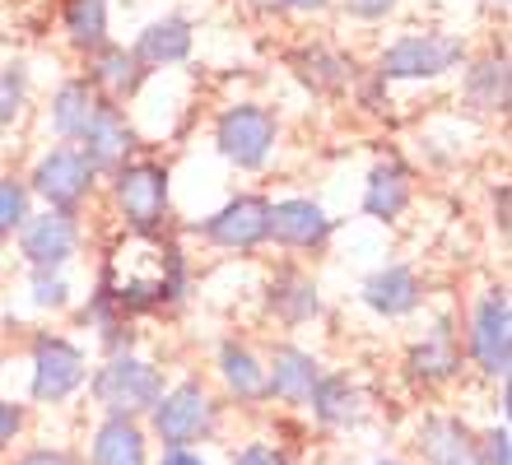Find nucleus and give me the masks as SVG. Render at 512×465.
<instances>
[{"instance_id": "obj_1", "label": "nucleus", "mask_w": 512, "mask_h": 465, "mask_svg": "<svg viewBox=\"0 0 512 465\" xmlns=\"http://www.w3.org/2000/svg\"><path fill=\"white\" fill-rule=\"evenodd\" d=\"M182 289V256L168 242L149 238V233H135V238L117 242L108 256V270H103V293L117 312H149V307L168 303Z\"/></svg>"}, {"instance_id": "obj_2", "label": "nucleus", "mask_w": 512, "mask_h": 465, "mask_svg": "<svg viewBox=\"0 0 512 465\" xmlns=\"http://www.w3.org/2000/svg\"><path fill=\"white\" fill-rule=\"evenodd\" d=\"M94 396H98V405L108 410V419H131L135 424V414H149L159 405L163 372L131 359V354H117V359L94 377Z\"/></svg>"}, {"instance_id": "obj_3", "label": "nucleus", "mask_w": 512, "mask_h": 465, "mask_svg": "<svg viewBox=\"0 0 512 465\" xmlns=\"http://www.w3.org/2000/svg\"><path fill=\"white\" fill-rule=\"evenodd\" d=\"M154 419V433L168 442V452L173 447H191V442L210 438V428H215V405L205 396L196 382H182L173 391H163L159 405L149 410Z\"/></svg>"}, {"instance_id": "obj_4", "label": "nucleus", "mask_w": 512, "mask_h": 465, "mask_svg": "<svg viewBox=\"0 0 512 465\" xmlns=\"http://www.w3.org/2000/svg\"><path fill=\"white\" fill-rule=\"evenodd\" d=\"M215 140H219V154L229 163H238V168H261L270 145H275V117L256 103H238L219 117Z\"/></svg>"}, {"instance_id": "obj_5", "label": "nucleus", "mask_w": 512, "mask_h": 465, "mask_svg": "<svg viewBox=\"0 0 512 465\" xmlns=\"http://www.w3.org/2000/svg\"><path fill=\"white\" fill-rule=\"evenodd\" d=\"M466 56V42L447 38V33H424V38H401L382 56V75L387 80H433L452 70Z\"/></svg>"}, {"instance_id": "obj_6", "label": "nucleus", "mask_w": 512, "mask_h": 465, "mask_svg": "<svg viewBox=\"0 0 512 465\" xmlns=\"http://www.w3.org/2000/svg\"><path fill=\"white\" fill-rule=\"evenodd\" d=\"M471 354L489 377H508L512 368V312H508V293L489 289L475 307L471 321Z\"/></svg>"}, {"instance_id": "obj_7", "label": "nucleus", "mask_w": 512, "mask_h": 465, "mask_svg": "<svg viewBox=\"0 0 512 465\" xmlns=\"http://www.w3.org/2000/svg\"><path fill=\"white\" fill-rule=\"evenodd\" d=\"M117 205L140 233H154L168 210V173L159 163H126L117 168Z\"/></svg>"}, {"instance_id": "obj_8", "label": "nucleus", "mask_w": 512, "mask_h": 465, "mask_svg": "<svg viewBox=\"0 0 512 465\" xmlns=\"http://www.w3.org/2000/svg\"><path fill=\"white\" fill-rule=\"evenodd\" d=\"M84 382V354L61 335H42L33 345V396L66 400Z\"/></svg>"}, {"instance_id": "obj_9", "label": "nucleus", "mask_w": 512, "mask_h": 465, "mask_svg": "<svg viewBox=\"0 0 512 465\" xmlns=\"http://www.w3.org/2000/svg\"><path fill=\"white\" fill-rule=\"evenodd\" d=\"M205 238L219 247H233V252H247V247L270 238V205L261 196L229 200L215 219H205Z\"/></svg>"}, {"instance_id": "obj_10", "label": "nucleus", "mask_w": 512, "mask_h": 465, "mask_svg": "<svg viewBox=\"0 0 512 465\" xmlns=\"http://www.w3.org/2000/svg\"><path fill=\"white\" fill-rule=\"evenodd\" d=\"M33 186H38V196L52 200L56 210H70V205H80V200L89 196L94 168L80 159V149H52V154L38 163Z\"/></svg>"}, {"instance_id": "obj_11", "label": "nucleus", "mask_w": 512, "mask_h": 465, "mask_svg": "<svg viewBox=\"0 0 512 465\" xmlns=\"http://www.w3.org/2000/svg\"><path fill=\"white\" fill-rule=\"evenodd\" d=\"M419 452L429 465H485L480 461V442L461 419L452 414H429L419 428Z\"/></svg>"}, {"instance_id": "obj_12", "label": "nucleus", "mask_w": 512, "mask_h": 465, "mask_svg": "<svg viewBox=\"0 0 512 465\" xmlns=\"http://www.w3.org/2000/svg\"><path fill=\"white\" fill-rule=\"evenodd\" d=\"M75 242H80V233H75V219L66 210H52L24 224V256L38 270L66 266L70 256H75Z\"/></svg>"}, {"instance_id": "obj_13", "label": "nucleus", "mask_w": 512, "mask_h": 465, "mask_svg": "<svg viewBox=\"0 0 512 465\" xmlns=\"http://www.w3.org/2000/svg\"><path fill=\"white\" fill-rule=\"evenodd\" d=\"M317 382H322V368H317L312 354H303L294 345L275 349V359L266 368V396H280L284 405H308Z\"/></svg>"}, {"instance_id": "obj_14", "label": "nucleus", "mask_w": 512, "mask_h": 465, "mask_svg": "<svg viewBox=\"0 0 512 465\" xmlns=\"http://www.w3.org/2000/svg\"><path fill=\"white\" fill-rule=\"evenodd\" d=\"M131 145H135V135H131V126L122 121V112L117 107H98V117H94V126L84 131V154L80 159L89 163V168H122L126 163V154H131Z\"/></svg>"}, {"instance_id": "obj_15", "label": "nucleus", "mask_w": 512, "mask_h": 465, "mask_svg": "<svg viewBox=\"0 0 512 465\" xmlns=\"http://www.w3.org/2000/svg\"><path fill=\"white\" fill-rule=\"evenodd\" d=\"M331 233V219L322 214V205L312 200H280L270 205V238L284 247H317Z\"/></svg>"}, {"instance_id": "obj_16", "label": "nucleus", "mask_w": 512, "mask_h": 465, "mask_svg": "<svg viewBox=\"0 0 512 465\" xmlns=\"http://www.w3.org/2000/svg\"><path fill=\"white\" fill-rule=\"evenodd\" d=\"M364 303L382 317H405V312H415L419 307V279L415 270L405 266H387L364 284Z\"/></svg>"}, {"instance_id": "obj_17", "label": "nucleus", "mask_w": 512, "mask_h": 465, "mask_svg": "<svg viewBox=\"0 0 512 465\" xmlns=\"http://www.w3.org/2000/svg\"><path fill=\"white\" fill-rule=\"evenodd\" d=\"M191 52V28L187 19H159V24H149L135 42V61L140 66H177V61H187Z\"/></svg>"}, {"instance_id": "obj_18", "label": "nucleus", "mask_w": 512, "mask_h": 465, "mask_svg": "<svg viewBox=\"0 0 512 465\" xmlns=\"http://www.w3.org/2000/svg\"><path fill=\"white\" fill-rule=\"evenodd\" d=\"M89 465H149L145 461V433H140L131 419H108V424L94 433Z\"/></svg>"}, {"instance_id": "obj_19", "label": "nucleus", "mask_w": 512, "mask_h": 465, "mask_svg": "<svg viewBox=\"0 0 512 465\" xmlns=\"http://www.w3.org/2000/svg\"><path fill=\"white\" fill-rule=\"evenodd\" d=\"M98 107L103 103H98V93L89 84H61V93H56V103H52L56 131L66 135V140H84V131L98 117Z\"/></svg>"}, {"instance_id": "obj_20", "label": "nucleus", "mask_w": 512, "mask_h": 465, "mask_svg": "<svg viewBox=\"0 0 512 465\" xmlns=\"http://www.w3.org/2000/svg\"><path fill=\"white\" fill-rule=\"evenodd\" d=\"M219 372L238 400H266V368L256 363L252 349L243 345H224L219 349Z\"/></svg>"}, {"instance_id": "obj_21", "label": "nucleus", "mask_w": 512, "mask_h": 465, "mask_svg": "<svg viewBox=\"0 0 512 465\" xmlns=\"http://www.w3.org/2000/svg\"><path fill=\"white\" fill-rule=\"evenodd\" d=\"M457 368H461V354H457V345H452L447 321L429 335V340H424V345L410 349V372L424 377V382H443V377H452Z\"/></svg>"}, {"instance_id": "obj_22", "label": "nucleus", "mask_w": 512, "mask_h": 465, "mask_svg": "<svg viewBox=\"0 0 512 465\" xmlns=\"http://www.w3.org/2000/svg\"><path fill=\"white\" fill-rule=\"evenodd\" d=\"M270 307H275L289 326H298V321L317 317L322 298H317V284H312L308 275H280L270 284Z\"/></svg>"}, {"instance_id": "obj_23", "label": "nucleus", "mask_w": 512, "mask_h": 465, "mask_svg": "<svg viewBox=\"0 0 512 465\" xmlns=\"http://www.w3.org/2000/svg\"><path fill=\"white\" fill-rule=\"evenodd\" d=\"M405 200H410V182H405L401 168H396V163L373 168L368 191H364V210L373 214V219H396V214L405 210Z\"/></svg>"}, {"instance_id": "obj_24", "label": "nucleus", "mask_w": 512, "mask_h": 465, "mask_svg": "<svg viewBox=\"0 0 512 465\" xmlns=\"http://www.w3.org/2000/svg\"><path fill=\"white\" fill-rule=\"evenodd\" d=\"M308 405L322 424L336 428V424H350L354 414H359V391L350 386V377H322Z\"/></svg>"}, {"instance_id": "obj_25", "label": "nucleus", "mask_w": 512, "mask_h": 465, "mask_svg": "<svg viewBox=\"0 0 512 465\" xmlns=\"http://www.w3.org/2000/svg\"><path fill=\"white\" fill-rule=\"evenodd\" d=\"M66 33L80 47H103L108 38V0H70L66 5Z\"/></svg>"}, {"instance_id": "obj_26", "label": "nucleus", "mask_w": 512, "mask_h": 465, "mask_svg": "<svg viewBox=\"0 0 512 465\" xmlns=\"http://www.w3.org/2000/svg\"><path fill=\"white\" fill-rule=\"evenodd\" d=\"M94 80L103 84L108 93H131L135 84H140V61H135L126 47H98L94 56Z\"/></svg>"}, {"instance_id": "obj_27", "label": "nucleus", "mask_w": 512, "mask_h": 465, "mask_svg": "<svg viewBox=\"0 0 512 465\" xmlns=\"http://www.w3.org/2000/svg\"><path fill=\"white\" fill-rule=\"evenodd\" d=\"M466 93H471V103L480 107V112H503V107H508V66H503V61L475 66L471 80H466Z\"/></svg>"}, {"instance_id": "obj_28", "label": "nucleus", "mask_w": 512, "mask_h": 465, "mask_svg": "<svg viewBox=\"0 0 512 465\" xmlns=\"http://www.w3.org/2000/svg\"><path fill=\"white\" fill-rule=\"evenodd\" d=\"M294 66L312 89H340V84H345V70H350L340 56H326V52H303V56H294Z\"/></svg>"}, {"instance_id": "obj_29", "label": "nucleus", "mask_w": 512, "mask_h": 465, "mask_svg": "<svg viewBox=\"0 0 512 465\" xmlns=\"http://www.w3.org/2000/svg\"><path fill=\"white\" fill-rule=\"evenodd\" d=\"M24 219H28V191L19 182H0V233H14Z\"/></svg>"}, {"instance_id": "obj_30", "label": "nucleus", "mask_w": 512, "mask_h": 465, "mask_svg": "<svg viewBox=\"0 0 512 465\" xmlns=\"http://www.w3.org/2000/svg\"><path fill=\"white\" fill-rule=\"evenodd\" d=\"M24 107V70L19 66H5L0 70V126H10Z\"/></svg>"}, {"instance_id": "obj_31", "label": "nucleus", "mask_w": 512, "mask_h": 465, "mask_svg": "<svg viewBox=\"0 0 512 465\" xmlns=\"http://www.w3.org/2000/svg\"><path fill=\"white\" fill-rule=\"evenodd\" d=\"M66 279L52 275V270H38L33 275V303L38 307H66Z\"/></svg>"}, {"instance_id": "obj_32", "label": "nucleus", "mask_w": 512, "mask_h": 465, "mask_svg": "<svg viewBox=\"0 0 512 465\" xmlns=\"http://www.w3.org/2000/svg\"><path fill=\"white\" fill-rule=\"evenodd\" d=\"M480 442V461L485 465H512L508 461V428H489L485 438H475Z\"/></svg>"}, {"instance_id": "obj_33", "label": "nucleus", "mask_w": 512, "mask_h": 465, "mask_svg": "<svg viewBox=\"0 0 512 465\" xmlns=\"http://www.w3.org/2000/svg\"><path fill=\"white\" fill-rule=\"evenodd\" d=\"M233 465H289L275 447H266V442H252V447H243V452L233 456Z\"/></svg>"}, {"instance_id": "obj_34", "label": "nucleus", "mask_w": 512, "mask_h": 465, "mask_svg": "<svg viewBox=\"0 0 512 465\" xmlns=\"http://www.w3.org/2000/svg\"><path fill=\"white\" fill-rule=\"evenodd\" d=\"M14 465H80L70 452H61V447H38V452H28V456H19Z\"/></svg>"}, {"instance_id": "obj_35", "label": "nucleus", "mask_w": 512, "mask_h": 465, "mask_svg": "<svg viewBox=\"0 0 512 465\" xmlns=\"http://www.w3.org/2000/svg\"><path fill=\"white\" fill-rule=\"evenodd\" d=\"M24 428V410L19 405H10V400H0V447L5 442H14V433Z\"/></svg>"}, {"instance_id": "obj_36", "label": "nucleus", "mask_w": 512, "mask_h": 465, "mask_svg": "<svg viewBox=\"0 0 512 465\" xmlns=\"http://www.w3.org/2000/svg\"><path fill=\"white\" fill-rule=\"evenodd\" d=\"M396 0H345V10L359 14V19H378V14H387Z\"/></svg>"}, {"instance_id": "obj_37", "label": "nucleus", "mask_w": 512, "mask_h": 465, "mask_svg": "<svg viewBox=\"0 0 512 465\" xmlns=\"http://www.w3.org/2000/svg\"><path fill=\"white\" fill-rule=\"evenodd\" d=\"M159 465H205L201 456L191 452V447H173V452H163V461Z\"/></svg>"}, {"instance_id": "obj_38", "label": "nucleus", "mask_w": 512, "mask_h": 465, "mask_svg": "<svg viewBox=\"0 0 512 465\" xmlns=\"http://www.w3.org/2000/svg\"><path fill=\"white\" fill-rule=\"evenodd\" d=\"M275 5H289V10H322L326 0H275Z\"/></svg>"}, {"instance_id": "obj_39", "label": "nucleus", "mask_w": 512, "mask_h": 465, "mask_svg": "<svg viewBox=\"0 0 512 465\" xmlns=\"http://www.w3.org/2000/svg\"><path fill=\"white\" fill-rule=\"evenodd\" d=\"M378 465H401V461H378Z\"/></svg>"}]
</instances>
